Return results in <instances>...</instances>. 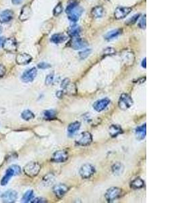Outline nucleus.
<instances>
[{
  "instance_id": "obj_1",
  "label": "nucleus",
  "mask_w": 180,
  "mask_h": 203,
  "mask_svg": "<svg viewBox=\"0 0 180 203\" xmlns=\"http://www.w3.org/2000/svg\"><path fill=\"white\" fill-rule=\"evenodd\" d=\"M83 10L78 6L76 2H72L67 7L65 12L68 15V18L74 22H77L83 13Z\"/></svg>"
},
{
  "instance_id": "obj_2",
  "label": "nucleus",
  "mask_w": 180,
  "mask_h": 203,
  "mask_svg": "<svg viewBox=\"0 0 180 203\" xmlns=\"http://www.w3.org/2000/svg\"><path fill=\"white\" fill-rule=\"evenodd\" d=\"M41 171V165L37 162H30L24 167L25 173L30 177H36Z\"/></svg>"
},
{
  "instance_id": "obj_3",
  "label": "nucleus",
  "mask_w": 180,
  "mask_h": 203,
  "mask_svg": "<svg viewBox=\"0 0 180 203\" xmlns=\"http://www.w3.org/2000/svg\"><path fill=\"white\" fill-rule=\"evenodd\" d=\"M61 87L63 89L64 93L68 95L74 96L77 93V88L76 85L71 82L69 79H64L61 81Z\"/></svg>"
},
{
  "instance_id": "obj_4",
  "label": "nucleus",
  "mask_w": 180,
  "mask_h": 203,
  "mask_svg": "<svg viewBox=\"0 0 180 203\" xmlns=\"http://www.w3.org/2000/svg\"><path fill=\"white\" fill-rule=\"evenodd\" d=\"M92 142V136L90 132H83L78 136L76 143L78 146H87Z\"/></svg>"
},
{
  "instance_id": "obj_5",
  "label": "nucleus",
  "mask_w": 180,
  "mask_h": 203,
  "mask_svg": "<svg viewBox=\"0 0 180 203\" xmlns=\"http://www.w3.org/2000/svg\"><path fill=\"white\" fill-rule=\"evenodd\" d=\"M121 194H122V189L117 188V187H112L107 190L105 194V197L107 202H111L119 198Z\"/></svg>"
},
{
  "instance_id": "obj_6",
  "label": "nucleus",
  "mask_w": 180,
  "mask_h": 203,
  "mask_svg": "<svg viewBox=\"0 0 180 203\" xmlns=\"http://www.w3.org/2000/svg\"><path fill=\"white\" fill-rule=\"evenodd\" d=\"M132 104L133 100L130 95L127 94V93H123L120 96L118 102V106L120 109L126 111L130 108L132 106Z\"/></svg>"
},
{
  "instance_id": "obj_7",
  "label": "nucleus",
  "mask_w": 180,
  "mask_h": 203,
  "mask_svg": "<svg viewBox=\"0 0 180 203\" xmlns=\"http://www.w3.org/2000/svg\"><path fill=\"white\" fill-rule=\"evenodd\" d=\"M79 173L82 178L88 179L95 173V169L91 164H84L81 167Z\"/></svg>"
},
{
  "instance_id": "obj_8",
  "label": "nucleus",
  "mask_w": 180,
  "mask_h": 203,
  "mask_svg": "<svg viewBox=\"0 0 180 203\" xmlns=\"http://www.w3.org/2000/svg\"><path fill=\"white\" fill-rule=\"evenodd\" d=\"M2 47L7 52H14L17 50V41L14 38H7L3 41Z\"/></svg>"
},
{
  "instance_id": "obj_9",
  "label": "nucleus",
  "mask_w": 180,
  "mask_h": 203,
  "mask_svg": "<svg viewBox=\"0 0 180 203\" xmlns=\"http://www.w3.org/2000/svg\"><path fill=\"white\" fill-rule=\"evenodd\" d=\"M121 56H122L124 64L126 66H132L134 64L135 57L134 53L132 51L127 49L124 50L121 53Z\"/></svg>"
},
{
  "instance_id": "obj_10",
  "label": "nucleus",
  "mask_w": 180,
  "mask_h": 203,
  "mask_svg": "<svg viewBox=\"0 0 180 203\" xmlns=\"http://www.w3.org/2000/svg\"><path fill=\"white\" fill-rule=\"evenodd\" d=\"M37 75V70L36 68H31L22 74V81L25 83H30L32 82L36 77Z\"/></svg>"
},
{
  "instance_id": "obj_11",
  "label": "nucleus",
  "mask_w": 180,
  "mask_h": 203,
  "mask_svg": "<svg viewBox=\"0 0 180 203\" xmlns=\"http://www.w3.org/2000/svg\"><path fill=\"white\" fill-rule=\"evenodd\" d=\"M68 158V153L66 150H58L55 152L52 158V161L54 163H64Z\"/></svg>"
},
{
  "instance_id": "obj_12",
  "label": "nucleus",
  "mask_w": 180,
  "mask_h": 203,
  "mask_svg": "<svg viewBox=\"0 0 180 203\" xmlns=\"http://www.w3.org/2000/svg\"><path fill=\"white\" fill-rule=\"evenodd\" d=\"M70 46L74 50H80L86 48L88 45V43L83 39L79 37L72 38V40L69 43Z\"/></svg>"
},
{
  "instance_id": "obj_13",
  "label": "nucleus",
  "mask_w": 180,
  "mask_h": 203,
  "mask_svg": "<svg viewBox=\"0 0 180 203\" xmlns=\"http://www.w3.org/2000/svg\"><path fill=\"white\" fill-rule=\"evenodd\" d=\"M18 194L13 190H9L2 195V199L3 202L12 203L16 201Z\"/></svg>"
},
{
  "instance_id": "obj_14",
  "label": "nucleus",
  "mask_w": 180,
  "mask_h": 203,
  "mask_svg": "<svg viewBox=\"0 0 180 203\" xmlns=\"http://www.w3.org/2000/svg\"><path fill=\"white\" fill-rule=\"evenodd\" d=\"M132 8L129 7H117L114 12V17L116 19H122L131 12Z\"/></svg>"
},
{
  "instance_id": "obj_15",
  "label": "nucleus",
  "mask_w": 180,
  "mask_h": 203,
  "mask_svg": "<svg viewBox=\"0 0 180 203\" xmlns=\"http://www.w3.org/2000/svg\"><path fill=\"white\" fill-rule=\"evenodd\" d=\"M111 101L107 97H105V98L101 99L95 102L93 104V108L97 112H101L104 111L105 108H106L109 104H110Z\"/></svg>"
},
{
  "instance_id": "obj_16",
  "label": "nucleus",
  "mask_w": 180,
  "mask_h": 203,
  "mask_svg": "<svg viewBox=\"0 0 180 203\" xmlns=\"http://www.w3.org/2000/svg\"><path fill=\"white\" fill-rule=\"evenodd\" d=\"M68 190V187L65 184H57L53 188V193L58 198H63Z\"/></svg>"
},
{
  "instance_id": "obj_17",
  "label": "nucleus",
  "mask_w": 180,
  "mask_h": 203,
  "mask_svg": "<svg viewBox=\"0 0 180 203\" xmlns=\"http://www.w3.org/2000/svg\"><path fill=\"white\" fill-rule=\"evenodd\" d=\"M33 58L30 55L26 53L19 54L16 58V62L19 65H26L32 61Z\"/></svg>"
},
{
  "instance_id": "obj_18",
  "label": "nucleus",
  "mask_w": 180,
  "mask_h": 203,
  "mask_svg": "<svg viewBox=\"0 0 180 203\" xmlns=\"http://www.w3.org/2000/svg\"><path fill=\"white\" fill-rule=\"evenodd\" d=\"M14 17L13 12L10 10H6L0 14V22L2 23L8 22L12 20Z\"/></svg>"
},
{
  "instance_id": "obj_19",
  "label": "nucleus",
  "mask_w": 180,
  "mask_h": 203,
  "mask_svg": "<svg viewBox=\"0 0 180 203\" xmlns=\"http://www.w3.org/2000/svg\"><path fill=\"white\" fill-rule=\"evenodd\" d=\"M135 134L138 140H142L145 138L146 135V125L144 123L142 125L137 127L135 130Z\"/></svg>"
},
{
  "instance_id": "obj_20",
  "label": "nucleus",
  "mask_w": 180,
  "mask_h": 203,
  "mask_svg": "<svg viewBox=\"0 0 180 203\" xmlns=\"http://www.w3.org/2000/svg\"><path fill=\"white\" fill-rule=\"evenodd\" d=\"M122 133V129L118 125H111L109 128V134L112 138H115Z\"/></svg>"
},
{
  "instance_id": "obj_21",
  "label": "nucleus",
  "mask_w": 180,
  "mask_h": 203,
  "mask_svg": "<svg viewBox=\"0 0 180 203\" xmlns=\"http://www.w3.org/2000/svg\"><path fill=\"white\" fill-rule=\"evenodd\" d=\"M31 15V9L30 7L29 6H25L22 7V9L21 10L19 18L20 20L22 21H25L30 18Z\"/></svg>"
},
{
  "instance_id": "obj_22",
  "label": "nucleus",
  "mask_w": 180,
  "mask_h": 203,
  "mask_svg": "<svg viewBox=\"0 0 180 203\" xmlns=\"http://www.w3.org/2000/svg\"><path fill=\"white\" fill-rule=\"evenodd\" d=\"M14 171L11 167H10L9 169H7L6 172V175L3 177V178L2 179L1 185L3 186L7 185V183L9 182L10 179L11 178V177L14 176Z\"/></svg>"
},
{
  "instance_id": "obj_23",
  "label": "nucleus",
  "mask_w": 180,
  "mask_h": 203,
  "mask_svg": "<svg viewBox=\"0 0 180 203\" xmlns=\"http://www.w3.org/2000/svg\"><path fill=\"white\" fill-rule=\"evenodd\" d=\"M80 126H81V124L78 121H75L70 123L68 127V132L69 135L70 136L73 135L76 131L79 130Z\"/></svg>"
},
{
  "instance_id": "obj_24",
  "label": "nucleus",
  "mask_w": 180,
  "mask_h": 203,
  "mask_svg": "<svg viewBox=\"0 0 180 203\" xmlns=\"http://www.w3.org/2000/svg\"><path fill=\"white\" fill-rule=\"evenodd\" d=\"M66 39H67V37H66V36L64 34L57 33V34H54L52 37V38H51V41L53 42V44H59L65 41Z\"/></svg>"
},
{
  "instance_id": "obj_25",
  "label": "nucleus",
  "mask_w": 180,
  "mask_h": 203,
  "mask_svg": "<svg viewBox=\"0 0 180 203\" xmlns=\"http://www.w3.org/2000/svg\"><path fill=\"white\" fill-rule=\"evenodd\" d=\"M122 33V30L121 29H115L109 31L105 35V39L107 41H111L114 40L116 37H118L119 35Z\"/></svg>"
},
{
  "instance_id": "obj_26",
  "label": "nucleus",
  "mask_w": 180,
  "mask_h": 203,
  "mask_svg": "<svg viewBox=\"0 0 180 203\" xmlns=\"http://www.w3.org/2000/svg\"><path fill=\"white\" fill-rule=\"evenodd\" d=\"M144 186V182L142 179L139 177L136 178L130 183V187L134 190H139L143 188Z\"/></svg>"
},
{
  "instance_id": "obj_27",
  "label": "nucleus",
  "mask_w": 180,
  "mask_h": 203,
  "mask_svg": "<svg viewBox=\"0 0 180 203\" xmlns=\"http://www.w3.org/2000/svg\"><path fill=\"white\" fill-rule=\"evenodd\" d=\"M104 14V9L102 6H98L92 8L91 14L95 18H99L103 17Z\"/></svg>"
},
{
  "instance_id": "obj_28",
  "label": "nucleus",
  "mask_w": 180,
  "mask_h": 203,
  "mask_svg": "<svg viewBox=\"0 0 180 203\" xmlns=\"http://www.w3.org/2000/svg\"><path fill=\"white\" fill-rule=\"evenodd\" d=\"M111 169H112V172L113 173L116 175H119L123 173L124 167L122 163H116L112 166Z\"/></svg>"
},
{
  "instance_id": "obj_29",
  "label": "nucleus",
  "mask_w": 180,
  "mask_h": 203,
  "mask_svg": "<svg viewBox=\"0 0 180 203\" xmlns=\"http://www.w3.org/2000/svg\"><path fill=\"white\" fill-rule=\"evenodd\" d=\"M21 117L22 119H24L25 120H30L34 118V115L32 111L29 110H26L22 112Z\"/></svg>"
},
{
  "instance_id": "obj_30",
  "label": "nucleus",
  "mask_w": 180,
  "mask_h": 203,
  "mask_svg": "<svg viewBox=\"0 0 180 203\" xmlns=\"http://www.w3.org/2000/svg\"><path fill=\"white\" fill-rule=\"evenodd\" d=\"M34 197V192L33 190H28L27 192L24 194L22 198V202H31Z\"/></svg>"
},
{
  "instance_id": "obj_31",
  "label": "nucleus",
  "mask_w": 180,
  "mask_h": 203,
  "mask_svg": "<svg viewBox=\"0 0 180 203\" xmlns=\"http://www.w3.org/2000/svg\"><path fill=\"white\" fill-rule=\"evenodd\" d=\"M80 33V28L78 26H73L69 30V34L72 37H76L78 36V35Z\"/></svg>"
},
{
  "instance_id": "obj_32",
  "label": "nucleus",
  "mask_w": 180,
  "mask_h": 203,
  "mask_svg": "<svg viewBox=\"0 0 180 203\" xmlns=\"http://www.w3.org/2000/svg\"><path fill=\"white\" fill-rule=\"evenodd\" d=\"M43 115L47 119L50 120V119H53L56 118L57 113L54 110H47V111H44Z\"/></svg>"
},
{
  "instance_id": "obj_33",
  "label": "nucleus",
  "mask_w": 180,
  "mask_h": 203,
  "mask_svg": "<svg viewBox=\"0 0 180 203\" xmlns=\"http://www.w3.org/2000/svg\"><path fill=\"white\" fill-rule=\"evenodd\" d=\"M92 52V50L91 49H86L84 50L83 51H82L79 53V56L80 58V59L82 60H84L85 58H87L90 54H91Z\"/></svg>"
},
{
  "instance_id": "obj_34",
  "label": "nucleus",
  "mask_w": 180,
  "mask_h": 203,
  "mask_svg": "<svg viewBox=\"0 0 180 203\" xmlns=\"http://www.w3.org/2000/svg\"><path fill=\"white\" fill-rule=\"evenodd\" d=\"M62 11H63V7H62V4L61 3H58V4L56 6V7H55L53 10V15L55 17H57V16L60 15Z\"/></svg>"
},
{
  "instance_id": "obj_35",
  "label": "nucleus",
  "mask_w": 180,
  "mask_h": 203,
  "mask_svg": "<svg viewBox=\"0 0 180 203\" xmlns=\"http://www.w3.org/2000/svg\"><path fill=\"white\" fill-rule=\"evenodd\" d=\"M138 26H140V28L141 29H145L146 26V15H144L143 17L141 18V20L138 23Z\"/></svg>"
},
{
  "instance_id": "obj_36",
  "label": "nucleus",
  "mask_w": 180,
  "mask_h": 203,
  "mask_svg": "<svg viewBox=\"0 0 180 203\" xmlns=\"http://www.w3.org/2000/svg\"><path fill=\"white\" fill-rule=\"evenodd\" d=\"M54 80V75L53 74H49V75L47 76L45 79V83L47 85H50L53 83Z\"/></svg>"
},
{
  "instance_id": "obj_37",
  "label": "nucleus",
  "mask_w": 180,
  "mask_h": 203,
  "mask_svg": "<svg viewBox=\"0 0 180 203\" xmlns=\"http://www.w3.org/2000/svg\"><path fill=\"white\" fill-rule=\"evenodd\" d=\"M140 17L139 14H136L134 16H133L132 18H130L127 22V24L128 25H132V24H134V23L137 21L138 20V18Z\"/></svg>"
},
{
  "instance_id": "obj_38",
  "label": "nucleus",
  "mask_w": 180,
  "mask_h": 203,
  "mask_svg": "<svg viewBox=\"0 0 180 203\" xmlns=\"http://www.w3.org/2000/svg\"><path fill=\"white\" fill-rule=\"evenodd\" d=\"M115 53V50L112 48H107L104 50V55L105 56L113 55Z\"/></svg>"
},
{
  "instance_id": "obj_39",
  "label": "nucleus",
  "mask_w": 180,
  "mask_h": 203,
  "mask_svg": "<svg viewBox=\"0 0 180 203\" xmlns=\"http://www.w3.org/2000/svg\"><path fill=\"white\" fill-rule=\"evenodd\" d=\"M11 169H12L14 171V175H20L21 173V169L20 167L18 165H13L10 167Z\"/></svg>"
},
{
  "instance_id": "obj_40",
  "label": "nucleus",
  "mask_w": 180,
  "mask_h": 203,
  "mask_svg": "<svg viewBox=\"0 0 180 203\" xmlns=\"http://www.w3.org/2000/svg\"><path fill=\"white\" fill-rule=\"evenodd\" d=\"M37 66H38V68H41V69H47V68H50L52 66H51L48 63H46V62H41V63L38 64Z\"/></svg>"
},
{
  "instance_id": "obj_41",
  "label": "nucleus",
  "mask_w": 180,
  "mask_h": 203,
  "mask_svg": "<svg viewBox=\"0 0 180 203\" xmlns=\"http://www.w3.org/2000/svg\"><path fill=\"white\" fill-rule=\"evenodd\" d=\"M46 200L43 198H34V200L31 201V202L33 203H43V202H46Z\"/></svg>"
},
{
  "instance_id": "obj_42",
  "label": "nucleus",
  "mask_w": 180,
  "mask_h": 203,
  "mask_svg": "<svg viewBox=\"0 0 180 203\" xmlns=\"http://www.w3.org/2000/svg\"><path fill=\"white\" fill-rule=\"evenodd\" d=\"M6 68L4 67V66H3L2 64H0V77H2L4 76L6 74Z\"/></svg>"
},
{
  "instance_id": "obj_43",
  "label": "nucleus",
  "mask_w": 180,
  "mask_h": 203,
  "mask_svg": "<svg viewBox=\"0 0 180 203\" xmlns=\"http://www.w3.org/2000/svg\"><path fill=\"white\" fill-rule=\"evenodd\" d=\"M64 93L63 91H58L56 93V96H57V97H59V98H62Z\"/></svg>"
},
{
  "instance_id": "obj_44",
  "label": "nucleus",
  "mask_w": 180,
  "mask_h": 203,
  "mask_svg": "<svg viewBox=\"0 0 180 203\" xmlns=\"http://www.w3.org/2000/svg\"><path fill=\"white\" fill-rule=\"evenodd\" d=\"M22 0H11V2H12L13 4L14 5H18L20 3H21Z\"/></svg>"
},
{
  "instance_id": "obj_45",
  "label": "nucleus",
  "mask_w": 180,
  "mask_h": 203,
  "mask_svg": "<svg viewBox=\"0 0 180 203\" xmlns=\"http://www.w3.org/2000/svg\"><path fill=\"white\" fill-rule=\"evenodd\" d=\"M141 64H142V66L143 68H146V58H144Z\"/></svg>"
},
{
  "instance_id": "obj_46",
  "label": "nucleus",
  "mask_w": 180,
  "mask_h": 203,
  "mask_svg": "<svg viewBox=\"0 0 180 203\" xmlns=\"http://www.w3.org/2000/svg\"><path fill=\"white\" fill-rule=\"evenodd\" d=\"M3 43V37H0V45Z\"/></svg>"
},
{
  "instance_id": "obj_47",
  "label": "nucleus",
  "mask_w": 180,
  "mask_h": 203,
  "mask_svg": "<svg viewBox=\"0 0 180 203\" xmlns=\"http://www.w3.org/2000/svg\"><path fill=\"white\" fill-rule=\"evenodd\" d=\"M2 28H1V26H0V33H2Z\"/></svg>"
}]
</instances>
